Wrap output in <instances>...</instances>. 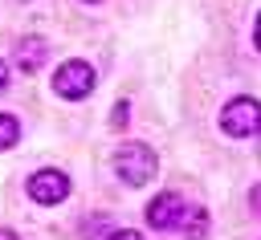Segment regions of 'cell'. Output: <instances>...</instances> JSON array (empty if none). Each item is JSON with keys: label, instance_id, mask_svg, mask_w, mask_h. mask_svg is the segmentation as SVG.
<instances>
[{"label": "cell", "instance_id": "1", "mask_svg": "<svg viewBox=\"0 0 261 240\" xmlns=\"http://www.w3.org/2000/svg\"><path fill=\"white\" fill-rule=\"evenodd\" d=\"M159 171V155L147 146V142H126L114 151V175L126 183V187H143L151 183Z\"/></svg>", "mask_w": 261, "mask_h": 240}, {"label": "cell", "instance_id": "2", "mask_svg": "<svg viewBox=\"0 0 261 240\" xmlns=\"http://www.w3.org/2000/svg\"><path fill=\"white\" fill-rule=\"evenodd\" d=\"M220 130H224L228 138H249V134H257V130H261V102L249 98V94L232 98V102L220 110Z\"/></svg>", "mask_w": 261, "mask_h": 240}, {"label": "cell", "instance_id": "3", "mask_svg": "<svg viewBox=\"0 0 261 240\" xmlns=\"http://www.w3.org/2000/svg\"><path fill=\"white\" fill-rule=\"evenodd\" d=\"M53 89H57V98H65V102H82V98H90V89H94V65L90 61H61L57 65V73H53Z\"/></svg>", "mask_w": 261, "mask_h": 240}, {"label": "cell", "instance_id": "4", "mask_svg": "<svg viewBox=\"0 0 261 240\" xmlns=\"http://www.w3.org/2000/svg\"><path fill=\"white\" fill-rule=\"evenodd\" d=\"M184 216H188V203H184L179 191H159V195L147 203V224L159 228V232H179Z\"/></svg>", "mask_w": 261, "mask_h": 240}, {"label": "cell", "instance_id": "5", "mask_svg": "<svg viewBox=\"0 0 261 240\" xmlns=\"http://www.w3.org/2000/svg\"><path fill=\"white\" fill-rule=\"evenodd\" d=\"M65 195H69V175H65V171H57V167H41V171L29 175V199L53 207V203H61Z\"/></svg>", "mask_w": 261, "mask_h": 240}, {"label": "cell", "instance_id": "6", "mask_svg": "<svg viewBox=\"0 0 261 240\" xmlns=\"http://www.w3.org/2000/svg\"><path fill=\"white\" fill-rule=\"evenodd\" d=\"M16 69L20 73H37L41 65H45V57H49V45H45V37H24V41H16Z\"/></svg>", "mask_w": 261, "mask_h": 240}, {"label": "cell", "instance_id": "7", "mask_svg": "<svg viewBox=\"0 0 261 240\" xmlns=\"http://www.w3.org/2000/svg\"><path fill=\"white\" fill-rule=\"evenodd\" d=\"M179 232H184L188 240H200V236L208 232V212H204V207H188V216H184Z\"/></svg>", "mask_w": 261, "mask_h": 240}, {"label": "cell", "instance_id": "8", "mask_svg": "<svg viewBox=\"0 0 261 240\" xmlns=\"http://www.w3.org/2000/svg\"><path fill=\"white\" fill-rule=\"evenodd\" d=\"M16 138H20V122L12 114H0V151L16 146Z\"/></svg>", "mask_w": 261, "mask_h": 240}, {"label": "cell", "instance_id": "9", "mask_svg": "<svg viewBox=\"0 0 261 240\" xmlns=\"http://www.w3.org/2000/svg\"><path fill=\"white\" fill-rule=\"evenodd\" d=\"M126 118H130V106H126V102H118V106L110 110V126H114V130H122V126H126Z\"/></svg>", "mask_w": 261, "mask_h": 240}, {"label": "cell", "instance_id": "10", "mask_svg": "<svg viewBox=\"0 0 261 240\" xmlns=\"http://www.w3.org/2000/svg\"><path fill=\"white\" fill-rule=\"evenodd\" d=\"M106 240H143V232H135V228H114Z\"/></svg>", "mask_w": 261, "mask_h": 240}, {"label": "cell", "instance_id": "11", "mask_svg": "<svg viewBox=\"0 0 261 240\" xmlns=\"http://www.w3.org/2000/svg\"><path fill=\"white\" fill-rule=\"evenodd\" d=\"M249 207L261 216V183H253V191H249Z\"/></svg>", "mask_w": 261, "mask_h": 240}, {"label": "cell", "instance_id": "12", "mask_svg": "<svg viewBox=\"0 0 261 240\" xmlns=\"http://www.w3.org/2000/svg\"><path fill=\"white\" fill-rule=\"evenodd\" d=\"M253 45H257V53H261V12H257V24H253Z\"/></svg>", "mask_w": 261, "mask_h": 240}, {"label": "cell", "instance_id": "13", "mask_svg": "<svg viewBox=\"0 0 261 240\" xmlns=\"http://www.w3.org/2000/svg\"><path fill=\"white\" fill-rule=\"evenodd\" d=\"M4 89H8V65L0 61V94H4Z\"/></svg>", "mask_w": 261, "mask_h": 240}, {"label": "cell", "instance_id": "14", "mask_svg": "<svg viewBox=\"0 0 261 240\" xmlns=\"http://www.w3.org/2000/svg\"><path fill=\"white\" fill-rule=\"evenodd\" d=\"M0 240H20V236H16L12 228H0Z\"/></svg>", "mask_w": 261, "mask_h": 240}, {"label": "cell", "instance_id": "15", "mask_svg": "<svg viewBox=\"0 0 261 240\" xmlns=\"http://www.w3.org/2000/svg\"><path fill=\"white\" fill-rule=\"evenodd\" d=\"M82 4H102V0H82Z\"/></svg>", "mask_w": 261, "mask_h": 240}, {"label": "cell", "instance_id": "16", "mask_svg": "<svg viewBox=\"0 0 261 240\" xmlns=\"http://www.w3.org/2000/svg\"><path fill=\"white\" fill-rule=\"evenodd\" d=\"M257 155H261V146H257Z\"/></svg>", "mask_w": 261, "mask_h": 240}]
</instances>
